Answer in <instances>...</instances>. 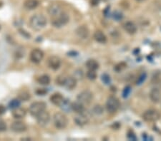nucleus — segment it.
I'll use <instances>...</instances> for the list:
<instances>
[{"label":"nucleus","mask_w":161,"mask_h":141,"mask_svg":"<svg viewBox=\"0 0 161 141\" xmlns=\"http://www.w3.org/2000/svg\"><path fill=\"white\" fill-rule=\"evenodd\" d=\"M92 113L95 115H100L103 113L104 108L101 105H95V106L92 108Z\"/></svg>","instance_id":"nucleus-26"},{"label":"nucleus","mask_w":161,"mask_h":141,"mask_svg":"<svg viewBox=\"0 0 161 141\" xmlns=\"http://www.w3.org/2000/svg\"><path fill=\"white\" fill-rule=\"evenodd\" d=\"M30 98V94L27 92H22V93H20L19 95V99L20 101H27V100H29Z\"/></svg>","instance_id":"nucleus-30"},{"label":"nucleus","mask_w":161,"mask_h":141,"mask_svg":"<svg viewBox=\"0 0 161 141\" xmlns=\"http://www.w3.org/2000/svg\"><path fill=\"white\" fill-rule=\"evenodd\" d=\"M123 15L120 12H115L113 14L114 19H115L116 21H118V22L120 21V20L123 19Z\"/></svg>","instance_id":"nucleus-31"},{"label":"nucleus","mask_w":161,"mask_h":141,"mask_svg":"<svg viewBox=\"0 0 161 141\" xmlns=\"http://www.w3.org/2000/svg\"><path fill=\"white\" fill-rule=\"evenodd\" d=\"M120 103L119 99L115 96H110L106 102V109L110 113H115L118 111Z\"/></svg>","instance_id":"nucleus-5"},{"label":"nucleus","mask_w":161,"mask_h":141,"mask_svg":"<svg viewBox=\"0 0 161 141\" xmlns=\"http://www.w3.org/2000/svg\"><path fill=\"white\" fill-rule=\"evenodd\" d=\"M74 120L75 123L79 126H84L89 123V118L85 114V113H77L76 116L74 118Z\"/></svg>","instance_id":"nucleus-13"},{"label":"nucleus","mask_w":161,"mask_h":141,"mask_svg":"<svg viewBox=\"0 0 161 141\" xmlns=\"http://www.w3.org/2000/svg\"><path fill=\"white\" fill-rule=\"evenodd\" d=\"M72 111H75L76 113H82L85 111V105L79 101L72 103Z\"/></svg>","instance_id":"nucleus-20"},{"label":"nucleus","mask_w":161,"mask_h":141,"mask_svg":"<svg viewBox=\"0 0 161 141\" xmlns=\"http://www.w3.org/2000/svg\"><path fill=\"white\" fill-rule=\"evenodd\" d=\"M87 77L88 79H90L91 81H94L97 78V73L96 71H90L88 70L87 73Z\"/></svg>","instance_id":"nucleus-29"},{"label":"nucleus","mask_w":161,"mask_h":141,"mask_svg":"<svg viewBox=\"0 0 161 141\" xmlns=\"http://www.w3.org/2000/svg\"><path fill=\"white\" fill-rule=\"evenodd\" d=\"M20 105H21L20 100L19 99H17V98H15V99H12V101L9 102V107L11 109L14 110V109L20 107Z\"/></svg>","instance_id":"nucleus-27"},{"label":"nucleus","mask_w":161,"mask_h":141,"mask_svg":"<svg viewBox=\"0 0 161 141\" xmlns=\"http://www.w3.org/2000/svg\"><path fill=\"white\" fill-rule=\"evenodd\" d=\"M7 130V125L3 120H0V132H4Z\"/></svg>","instance_id":"nucleus-34"},{"label":"nucleus","mask_w":161,"mask_h":141,"mask_svg":"<svg viewBox=\"0 0 161 141\" xmlns=\"http://www.w3.org/2000/svg\"><path fill=\"white\" fill-rule=\"evenodd\" d=\"M27 129V125L22 121H14L11 125V130L14 133H23Z\"/></svg>","instance_id":"nucleus-12"},{"label":"nucleus","mask_w":161,"mask_h":141,"mask_svg":"<svg viewBox=\"0 0 161 141\" xmlns=\"http://www.w3.org/2000/svg\"><path fill=\"white\" fill-rule=\"evenodd\" d=\"M66 78H67V76H65V75H59V76H58V77H57L56 81H55L56 83L59 86H63L64 82H65Z\"/></svg>","instance_id":"nucleus-28"},{"label":"nucleus","mask_w":161,"mask_h":141,"mask_svg":"<svg viewBox=\"0 0 161 141\" xmlns=\"http://www.w3.org/2000/svg\"><path fill=\"white\" fill-rule=\"evenodd\" d=\"M102 81L105 84H108L110 83V77L109 76L108 74H103L102 76Z\"/></svg>","instance_id":"nucleus-32"},{"label":"nucleus","mask_w":161,"mask_h":141,"mask_svg":"<svg viewBox=\"0 0 161 141\" xmlns=\"http://www.w3.org/2000/svg\"><path fill=\"white\" fill-rule=\"evenodd\" d=\"M48 14L50 15L51 17H56L59 16L61 13L63 12L61 6L58 4H51L47 8Z\"/></svg>","instance_id":"nucleus-11"},{"label":"nucleus","mask_w":161,"mask_h":141,"mask_svg":"<svg viewBox=\"0 0 161 141\" xmlns=\"http://www.w3.org/2000/svg\"><path fill=\"white\" fill-rule=\"evenodd\" d=\"M160 113L155 109L147 110L142 115V118H143L144 120L147 122H155L160 118Z\"/></svg>","instance_id":"nucleus-6"},{"label":"nucleus","mask_w":161,"mask_h":141,"mask_svg":"<svg viewBox=\"0 0 161 141\" xmlns=\"http://www.w3.org/2000/svg\"><path fill=\"white\" fill-rule=\"evenodd\" d=\"M93 37H94L96 42L98 43H105L107 42V37H106L105 34L100 30L95 31L94 35H93Z\"/></svg>","instance_id":"nucleus-19"},{"label":"nucleus","mask_w":161,"mask_h":141,"mask_svg":"<svg viewBox=\"0 0 161 141\" xmlns=\"http://www.w3.org/2000/svg\"><path fill=\"white\" fill-rule=\"evenodd\" d=\"M86 67L88 70L97 71L99 68V63L95 59H89L86 62Z\"/></svg>","instance_id":"nucleus-22"},{"label":"nucleus","mask_w":161,"mask_h":141,"mask_svg":"<svg viewBox=\"0 0 161 141\" xmlns=\"http://www.w3.org/2000/svg\"><path fill=\"white\" fill-rule=\"evenodd\" d=\"M62 109V111L64 112H69L72 111V103L69 101V100L64 99L63 103L59 106Z\"/></svg>","instance_id":"nucleus-25"},{"label":"nucleus","mask_w":161,"mask_h":141,"mask_svg":"<svg viewBox=\"0 0 161 141\" xmlns=\"http://www.w3.org/2000/svg\"><path fill=\"white\" fill-rule=\"evenodd\" d=\"M47 105L45 102L42 101H36L30 105L29 112L34 117H37V115L41 113L42 112L45 111Z\"/></svg>","instance_id":"nucleus-4"},{"label":"nucleus","mask_w":161,"mask_h":141,"mask_svg":"<svg viewBox=\"0 0 161 141\" xmlns=\"http://www.w3.org/2000/svg\"><path fill=\"white\" fill-rule=\"evenodd\" d=\"M6 112V108L3 105H0V115H3Z\"/></svg>","instance_id":"nucleus-36"},{"label":"nucleus","mask_w":161,"mask_h":141,"mask_svg":"<svg viewBox=\"0 0 161 141\" xmlns=\"http://www.w3.org/2000/svg\"><path fill=\"white\" fill-rule=\"evenodd\" d=\"M145 78H146V74H145V73L141 74V75L139 76V78H137V85H140V84H141L142 82H144V81L145 80Z\"/></svg>","instance_id":"nucleus-33"},{"label":"nucleus","mask_w":161,"mask_h":141,"mask_svg":"<svg viewBox=\"0 0 161 141\" xmlns=\"http://www.w3.org/2000/svg\"><path fill=\"white\" fill-rule=\"evenodd\" d=\"M109 0H100V2H108Z\"/></svg>","instance_id":"nucleus-40"},{"label":"nucleus","mask_w":161,"mask_h":141,"mask_svg":"<svg viewBox=\"0 0 161 141\" xmlns=\"http://www.w3.org/2000/svg\"><path fill=\"white\" fill-rule=\"evenodd\" d=\"M77 86V79L74 76H67L64 86L67 89L72 90Z\"/></svg>","instance_id":"nucleus-17"},{"label":"nucleus","mask_w":161,"mask_h":141,"mask_svg":"<svg viewBox=\"0 0 161 141\" xmlns=\"http://www.w3.org/2000/svg\"><path fill=\"white\" fill-rule=\"evenodd\" d=\"M75 33H76L77 36L80 38H86L89 36L90 32L88 28L85 25L80 26L75 30Z\"/></svg>","instance_id":"nucleus-14"},{"label":"nucleus","mask_w":161,"mask_h":141,"mask_svg":"<svg viewBox=\"0 0 161 141\" xmlns=\"http://www.w3.org/2000/svg\"><path fill=\"white\" fill-rule=\"evenodd\" d=\"M37 93L39 94V95H41V96H43V95L45 93V91H44L43 88L39 89L38 91H37Z\"/></svg>","instance_id":"nucleus-38"},{"label":"nucleus","mask_w":161,"mask_h":141,"mask_svg":"<svg viewBox=\"0 0 161 141\" xmlns=\"http://www.w3.org/2000/svg\"><path fill=\"white\" fill-rule=\"evenodd\" d=\"M77 101L82 103L84 105L90 104L93 99V94L88 90L82 91L77 96Z\"/></svg>","instance_id":"nucleus-7"},{"label":"nucleus","mask_w":161,"mask_h":141,"mask_svg":"<svg viewBox=\"0 0 161 141\" xmlns=\"http://www.w3.org/2000/svg\"><path fill=\"white\" fill-rule=\"evenodd\" d=\"M50 102L52 103L55 105L57 106H60L62 103L64 101V97L62 96V94L59 93H55L52 95L50 98Z\"/></svg>","instance_id":"nucleus-15"},{"label":"nucleus","mask_w":161,"mask_h":141,"mask_svg":"<svg viewBox=\"0 0 161 141\" xmlns=\"http://www.w3.org/2000/svg\"><path fill=\"white\" fill-rule=\"evenodd\" d=\"M150 98L153 103H158L161 99V92L158 88H153L149 94Z\"/></svg>","instance_id":"nucleus-18"},{"label":"nucleus","mask_w":161,"mask_h":141,"mask_svg":"<svg viewBox=\"0 0 161 141\" xmlns=\"http://www.w3.org/2000/svg\"><path fill=\"white\" fill-rule=\"evenodd\" d=\"M69 21V17L66 12H62L59 16L54 17L52 20V24L56 28H61L66 25Z\"/></svg>","instance_id":"nucleus-3"},{"label":"nucleus","mask_w":161,"mask_h":141,"mask_svg":"<svg viewBox=\"0 0 161 141\" xmlns=\"http://www.w3.org/2000/svg\"><path fill=\"white\" fill-rule=\"evenodd\" d=\"M123 28L126 32L130 34H134L137 32V26L134 22H127L123 24Z\"/></svg>","instance_id":"nucleus-16"},{"label":"nucleus","mask_w":161,"mask_h":141,"mask_svg":"<svg viewBox=\"0 0 161 141\" xmlns=\"http://www.w3.org/2000/svg\"><path fill=\"white\" fill-rule=\"evenodd\" d=\"M48 66L53 70H58L61 66V60L58 56H52L48 58Z\"/></svg>","instance_id":"nucleus-10"},{"label":"nucleus","mask_w":161,"mask_h":141,"mask_svg":"<svg viewBox=\"0 0 161 141\" xmlns=\"http://www.w3.org/2000/svg\"><path fill=\"white\" fill-rule=\"evenodd\" d=\"M137 2H145V0H136Z\"/></svg>","instance_id":"nucleus-39"},{"label":"nucleus","mask_w":161,"mask_h":141,"mask_svg":"<svg viewBox=\"0 0 161 141\" xmlns=\"http://www.w3.org/2000/svg\"><path fill=\"white\" fill-rule=\"evenodd\" d=\"M36 118H37V123L40 126H46L50 120V115L47 111H44L39 114Z\"/></svg>","instance_id":"nucleus-9"},{"label":"nucleus","mask_w":161,"mask_h":141,"mask_svg":"<svg viewBox=\"0 0 161 141\" xmlns=\"http://www.w3.org/2000/svg\"><path fill=\"white\" fill-rule=\"evenodd\" d=\"M26 114H27V111L25 108H17L16 109L13 110L12 112V115L14 116L15 118H23L25 117Z\"/></svg>","instance_id":"nucleus-21"},{"label":"nucleus","mask_w":161,"mask_h":141,"mask_svg":"<svg viewBox=\"0 0 161 141\" xmlns=\"http://www.w3.org/2000/svg\"><path fill=\"white\" fill-rule=\"evenodd\" d=\"M47 24V18L41 14H36L30 18V27L35 31H40L44 29Z\"/></svg>","instance_id":"nucleus-1"},{"label":"nucleus","mask_w":161,"mask_h":141,"mask_svg":"<svg viewBox=\"0 0 161 141\" xmlns=\"http://www.w3.org/2000/svg\"><path fill=\"white\" fill-rule=\"evenodd\" d=\"M130 91H131L130 87L127 86L126 88H125L124 91H123V93L124 98H125V97H127V96H128V95L130 94Z\"/></svg>","instance_id":"nucleus-35"},{"label":"nucleus","mask_w":161,"mask_h":141,"mask_svg":"<svg viewBox=\"0 0 161 141\" xmlns=\"http://www.w3.org/2000/svg\"><path fill=\"white\" fill-rule=\"evenodd\" d=\"M100 2V0H90V4L92 6H97Z\"/></svg>","instance_id":"nucleus-37"},{"label":"nucleus","mask_w":161,"mask_h":141,"mask_svg":"<svg viewBox=\"0 0 161 141\" xmlns=\"http://www.w3.org/2000/svg\"><path fill=\"white\" fill-rule=\"evenodd\" d=\"M54 125L58 129H64L68 125V119L65 114L61 112H58L54 113L53 116Z\"/></svg>","instance_id":"nucleus-2"},{"label":"nucleus","mask_w":161,"mask_h":141,"mask_svg":"<svg viewBox=\"0 0 161 141\" xmlns=\"http://www.w3.org/2000/svg\"><path fill=\"white\" fill-rule=\"evenodd\" d=\"M30 60L35 63H39L44 58V52L40 48H34L30 53Z\"/></svg>","instance_id":"nucleus-8"},{"label":"nucleus","mask_w":161,"mask_h":141,"mask_svg":"<svg viewBox=\"0 0 161 141\" xmlns=\"http://www.w3.org/2000/svg\"><path fill=\"white\" fill-rule=\"evenodd\" d=\"M39 2L37 0H26L25 2L24 6L26 9L29 10H32L35 9L38 6Z\"/></svg>","instance_id":"nucleus-23"},{"label":"nucleus","mask_w":161,"mask_h":141,"mask_svg":"<svg viewBox=\"0 0 161 141\" xmlns=\"http://www.w3.org/2000/svg\"><path fill=\"white\" fill-rule=\"evenodd\" d=\"M50 81H51L50 77L48 75H46V74L40 76L37 79L38 83H40V85H42V86L49 85V84L50 83Z\"/></svg>","instance_id":"nucleus-24"}]
</instances>
